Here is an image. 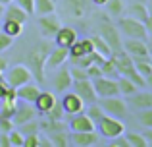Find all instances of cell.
<instances>
[{"label":"cell","instance_id":"ee69618b","mask_svg":"<svg viewBox=\"0 0 152 147\" xmlns=\"http://www.w3.org/2000/svg\"><path fill=\"white\" fill-rule=\"evenodd\" d=\"M12 130H14V122H12V118H0V132L10 134Z\"/></svg>","mask_w":152,"mask_h":147},{"label":"cell","instance_id":"91938a15","mask_svg":"<svg viewBox=\"0 0 152 147\" xmlns=\"http://www.w3.org/2000/svg\"><path fill=\"white\" fill-rule=\"evenodd\" d=\"M150 64H152V56H150Z\"/></svg>","mask_w":152,"mask_h":147},{"label":"cell","instance_id":"7dc6e473","mask_svg":"<svg viewBox=\"0 0 152 147\" xmlns=\"http://www.w3.org/2000/svg\"><path fill=\"white\" fill-rule=\"evenodd\" d=\"M81 43H83V47H85V52H93V41H91V37L89 39H81Z\"/></svg>","mask_w":152,"mask_h":147},{"label":"cell","instance_id":"4dcf8cb0","mask_svg":"<svg viewBox=\"0 0 152 147\" xmlns=\"http://www.w3.org/2000/svg\"><path fill=\"white\" fill-rule=\"evenodd\" d=\"M100 70H102V75H108V78H118V70H115V62H114V56H108L104 58V62L100 64Z\"/></svg>","mask_w":152,"mask_h":147},{"label":"cell","instance_id":"1f68e13d","mask_svg":"<svg viewBox=\"0 0 152 147\" xmlns=\"http://www.w3.org/2000/svg\"><path fill=\"white\" fill-rule=\"evenodd\" d=\"M45 116H46V118H50V120H64V116H66V110H64L62 103L56 101L54 105H52L50 109L45 112Z\"/></svg>","mask_w":152,"mask_h":147},{"label":"cell","instance_id":"5bb4252c","mask_svg":"<svg viewBox=\"0 0 152 147\" xmlns=\"http://www.w3.org/2000/svg\"><path fill=\"white\" fill-rule=\"evenodd\" d=\"M67 128H69V132H91V130L96 128V124L85 112H77V114H71V120L67 122Z\"/></svg>","mask_w":152,"mask_h":147},{"label":"cell","instance_id":"d6986e66","mask_svg":"<svg viewBox=\"0 0 152 147\" xmlns=\"http://www.w3.org/2000/svg\"><path fill=\"white\" fill-rule=\"evenodd\" d=\"M129 105L133 109H152V93L145 89H137L133 95H129Z\"/></svg>","mask_w":152,"mask_h":147},{"label":"cell","instance_id":"681fc988","mask_svg":"<svg viewBox=\"0 0 152 147\" xmlns=\"http://www.w3.org/2000/svg\"><path fill=\"white\" fill-rule=\"evenodd\" d=\"M8 87H10V85L6 83V79H2V78H0V99L4 97V93L8 91Z\"/></svg>","mask_w":152,"mask_h":147},{"label":"cell","instance_id":"30bf717a","mask_svg":"<svg viewBox=\"0 0 152 147\" xmlns=\"http://www.w3.org/2000/svg\"><path fill=\"white\" fill-rule=\"evenodd\" d=\"M73 91L83 99L85 103H94L98 101V95L94 91V85H93V79L91 78H85V79H73Z\"/></svg>","mask_w":152,"mask_h":147},{"label":"cell","instance_id":"d590c367","mask_svg":"<svg viewBox=\"0 0 152 147\" xmlns=\"http://www.w3.org/2000/svg\"><path fill=\"white\" fill-rule=\"evenodd\" d=\"M19 132H21L23 136H27V134H39L41 128H39V122H35V118H33V120H29V122L19 126Z\"/></svg>","mask_w":152,"mask_h":147},{"label":"cell","instance_id":"44dd1931","mask_svg":"<svg viewBox=\"0 0 152 147\" xmlns=\"http://www.w3.org/2000/svg\"><path fill=\"white\" fill-rule=\"evenodd\" d=\"M4 19H12V21H18V23H25L27 18H29V14H27L25 10H21V8L18 6L15 2H10L4 6Z\"/></svg>","mask_w":152,"mask_h":147},{"label":"cell","instance_id":"db71d44e","mask_svg":"<svg viewBox=\"0 0 152 147\" xmlns=\"http://www.w3.org/2000/svg\"><path fill=\"white\" fill-rule=\"evenodd\" d=\"M91 2H93L94 6H104V4H106V0H91Z\"/></svg>","mask_w":152,"mask_h":147},{"label":"cell","instance_id":"7402d4cb","mask_svg":"<svg viewBox=\"0 0 152 147\" xmlns=\"http://www.w3.org/2000/svg\"><path fill=\"white\" fill-rule=\"evenodd\" d=\"M56 103V97H54V93H50V91H41L39 93V97L35 99V109H37V112H41V114H45L46 110L50 109L52 105Z\"/></svg>","mask_w":152,"mask_h":147},{"label":"cell","instance_id":"4fadbf2b","mask_svg":"<svg viewBox=\"0 0 152 147\" xmlns=\"http://www.w3.org/2000/svg\"><path fill=\"white\" fill-rule=\"evenodd\" d=\"M67 56H69V50H67V49H64V47H56V49L48 50V54H46L45 68H48V70H58L60 66L66 64Z\"/></svg>","mask_w":152,"mask_h":147},{"label":"cell","instance_id":"f6af8a7d","mask_svg":"<svg viewBox=\"0 0 152 147\" xmlns=\"http://www.w3.org/2000/svg\"><path fill=\"white\" fill-rule=\"evenodd\" d=\"M87 75H89L91 79H94V78H98V75H102L100 66H98V64H91L89 68H87Z\"/></svg>","mask_w":152,"mask_h":147},{"label":"cell","instance_id":"ab89813d","mask_svg":"<svg viewBox=\"0 0 152 147\" xmlns=\"http://www.w3.org/2000/svg\"><path fill=\"white\" fill-rule=\"evenodd\" d=\"M15 4H18L21 10H25L29 16H33L35 14V0H14Z\"/></svg>","mask_w":152,"mask_h":147},{"label":"cell","instance_id":"2e32d148","mask_svg":"<svg viewBox=\"0 0 152 147\" xmlns=\"http://www.w3.org/2000/svg\"><path fill=\"white\" fill-rule=\"evenodd\" d=\"M71 83H73V78H71L69 70L60 66L58 72L54 74V79H52V87H54V91H56V93H66V91L71 89Z\"/></svg>","mask_w":152,"mask_h":147},{"label":"cell","instance_id":"5b68a950","mask_svg":"<svg viewBox=\"0 0 152 147\" xmlns=\"http://www.w3.org/2000/svg\"><path fill=\"white\" fill-rule=\"evenodd\" d=\"M98 105L104 109V112L110 114V116H115V118H123L127 116L129 109H127V103L123 99H119V95H114V97H100L98 99Z\"/></svg>","mask_w":152,"mask_h":147},{"label":"cell","instance_id":"ffe728a7","mask_svg":"<svg viewBox=\"0 0 152 147\" xmlns=\"http://www.w3.org/2000/svg\"><path fill=\"white\" fill-rule=\"evenodd\" d=\"M15 91H18V99H19V101H25V103H35V99L39 97V93H41L42 89H41L39 85H35V83L27 81V83H23V85L15 87Z\"/></svg>","mask_w":152,"mask_h":147},{"label":"cell","instance_id":"680465c9","mask_svg":"<svg viewBox=\"0 0 152 147\" xmlns=\"http://www.w3.org/2000/svg\"><path fill=\"white\" fill-rule=\"evenodd\" d=\"M133 2H141V4H146V0H133Z\"/></svg>","mask_w":152,"mask_h":147},{"label":"cell","instance_id":"c3c4849f","mask_svg":"<svg viewBox=\"0 0 152 147\" xmlns=\"http://www.w3.org/2000/svg\"><path fill=\"white\" fill-rule=\"evenodd\" d=\"M145 27H146V33L152 35V14H148V18L145 19Z\"/></svg>","mask_w":152,"mask_h":147},{"label":"cell","instance_id":"7a4b0ae2","mask_svg":"<svg viewBox=\"0 0 152 147\" xmlns=\"http://www.w3.org/2000/svg\"><path fill=\"white\" fill-rule=\"evenodd\" d=\"M98 35H100L104 41L108 43V47H110L112 54H119V52H123V41H121V37H119V29H118V25L110 23L108 19H104V21L98 23Z\"/></svg>","mask_w":152,"mask_h":147},{"label":"cell","instance_id":"e575fe53","mask_svg":"<svg viewBox=\"0 0 152 147\" xmlns=\"http://www.w3.org/2000/svg\"><path fill=\"white\" fill-rule=\"evenodd\" d=\"M0 101H2L4 105H8V106L18 105V91H15V87H8V91L4 93V97L0 99Z\"/></svg>","mask_w":152,"mask_h":147},{"label":"cell","instance_id":"f546056e","mask_svg":"<svg viewBox=\"0 0 152 147\" xmlns=\"http://www.w3.org/2000/svg\"><path fill=\"white\" fill-rule=\"evenodd\" d=\"M104 6L108 8L110 16H114V18H119V16H123V12H125V4H123V0H106Z\"/></svg>","mask_w":152,"mask_h":147},{"label":"cell","instance_id":"836d02e7","mask_svg":"<svg viewBox=\"0 0 152 147\" xmlns=\"http://www.w3.org/2000/svg\"><path fill=\"white\" fill-rule=\"evenodd\" d=\"M139 124L142 128H152V109H141L139 110Z\"/></svg>","mask_w":152,"mask_h":147},{"label":"cell","instance_id":"f1b7e54d","mask_svg":"<svg viewBox=\"0 0 152 147\" xmlns=\"http://www.w3.org/2000/svg\"><path fill=\"white\" fill-rule=\"evenodd\" d=\"M83 112H85L87 116H89L91 120L94 122V124H96V122L100 120V118L104 116V114H106V112H104V109H102L100 105H98L96 101H94V103H89V109H85V110H83Z\"/></svg>","mask_w":152,"mask_h":147},{"label":"cell","instance_id":"e0dca14e","mask_svg":"<svg viewBox=\"0 0 152 147\" xmlns=\"http://www.w3.org/2000/svg\"><path fill=\"white\" fill-rule=\"evenodd\" d=\"M56 41V47H64V49H69L75 41H77V31L69 25H60V29L56 31V35L52 37Z\"/></svg>","mask_w":152,"mask_h":147},{"label":"cell","instance_id":"8992f818","mask_svg":"<svg viewBox=\"0 0 152 147\" xmlns=\"http://www.w3.org/2000/svg\"><path fill=\"white\" fill-rule=\"evenodd\" d=\"M123 52H127L133 62H139V60H150V54H148V49H146V41L145 39H129L123 41Z\"/></svg>","mask_w":152,"mask_h":147},{"label":"cell","instance_id":"f35d334b","mask_svg":"<svg viewBox=\"0 0 152 147\" xmlns=\"http://www.w3.org/2000/svg\"><path fill=\"white\" fill-rule=\"evenodd\" d=\"M23 147H41V136L39 134H27Z\"/></svg>","mask_w":152,"mask_h":147},{"label":"cell","instance_id":"11a10c76","mask_svg":"<svg viewBox=\"0 0 152 147\" xmlns=\"http://www.w3.org/2000/svg\"><path fill=\"white\" fill-rule=\"evenodd\" d=\"M146 8H148V12L152 14V0H146Z\"/></svg>","mask_w":152,"mask_h":147},{"label":"cell","instance_id":"9f6ffc18","mask_svg":"<svg viewBox=\"0 0 152 147\" xmlns=\"http://www.w3.org/2000/svg\"><path fill=\"white\" fill-rule=\"evenodd\" d=\"M10 2H14V0H0V4H4V6H6V4H10Z\"/></svg>","mask_w":152,"mask_h":147},{"label":"cell","instance_id":"9c48e42d","mask_svg":"<svg viewBox=\"0 0 152 147\" xmlns=\"http://www.w3.org/2000/svg\"><path fill=\"white\" fill-rule=\"evenodd\" d=\"M31 79H33V74H31V70L27 68V66H23V64L12 66V68L8 70V75H6V83L10 87H19V85H23V83L31 81Z\"/></svg>","mask_w":152,"mask_h":147},{"label":"cell","instance_id":"cb8c5ba5","mask_svg":"<svg viewBox=\"0 0 152 147\" xmlns=\"http://www.w3.org/2000/svg\"><path fill=\"white\" fill-rule=\"evenodd\" d=\"M6 35H10L12 39H18L19 35L23 33V23H18V21H12V19H4V25L0 27Z\"/></svg>","mask_w":152,"mask_h":147},{"label":"cell","instance_id":"6f0895ef","mask_svg":"<svg viewBox=\"0 0 152 147\" xmlns=\"http://www.w3.org/2000/svg\"><path fill=\"white\" fill-rule=\"evenodd\" d=\"M4 16V4H0V18Z\"/></svg>","mask_w":152,"mask_h":147},{"label":"cell","instance_id":"8d00e7d4","mask_svg":"<svg viewBox=\"0 0 152 147\" xmlns=\"http://www.w3.org/2000/svg\"><path fill=\"white\" fill-rule=\"evenodd\" d=\"M10 143H12V147H23V141H25V136H23L19 130H12L10 134Z\"/></svg>","mask_w":152,"mask_h":147},{"label":"cell","instance_id":"ba28073f","mask_svg":"<svg viewBox=\"0 0 152 147\" xmlns=\"http://www.w3.org/2000/svg\"><path fill=\"white\" fill-rule=\"evenodd\" d=\"M94 91H96L98 99L100 97H114L119 95V87H118V79L115 78H108V75H98L93 79Z\"/></svg>","mask_w":152,"mask_h":147},{"label":"cell","instance_id":"8fae6325","mask_svg":"<svg viewBox=\"0 0 152 147\" xmlns=\"http://www.w3.org/2000/svg\"><path fill=\"white\" fill-rule=\"evenodd\" d=\"M39 29H41L42 37L50 39L56 35V31L60 29V25H62V21H60V18L54 14V12H50V14H45V16H39V21H37Z\"/></svg>","mask_w":152,"mask_h":147},{"label":"cell","instance_id":"d4e9b609","mask_svg":"<svg viewBox=\"0 0 152 147\" xmlns=\"http://www.w3.org/2000/svg\"><path fill=\"white\" fill-rule=\"evenodd\" d=\"M48 140H50V145L54 147H67L69 145V134L66 130H58V132L48 134Z\"/></svg>","mask_w":152,"mask_h":147},{"label":"cell","instance_id":"603a6c76","mask_svg":"<svg viewBox=\"0 0 152 147\" xmlns=\"http://www.w3.org/2000/svg\"><path fill=\"white\" fill-rule=\"evenodd\" d=\"M127 12H129L131 18L139 19V21H142V23H145V19L148 18V14H150L146 4H141V2H131V6L127 8Z\"/></svg>","mask_w":152,"mask_h":147},{"label":"cell","instance_id":"7c38bea8","mask_svg":"<svg viewBox=\"0 0 152 147\" xmlns=\"http://www.w3.org/2000/svg\"><path fill=\"white\" fill-rule=\"evenodd\" d=\"M35 116H37V109L33 106V103H25L23 101L21 105H15L12 122H14V126H21V124H25V122L33 120Z\"/></svg>","mask_w":152,"mask_h":147},{"label":"cell","instance_id":"bcb514c9","mask_svg":"<svg viewBox=\"0 0 152 147\" xmlns=\"http://www.w3.org/2000/svg\"><path fill=\"white\" fill-rule=\"evenodd\" d=\"M0 147H12L10 136H8V134H4V132H0Z\"/></svg>","mask_w":152,"mask_h":147},{"label":"cell","instance_id":"52a82bcc","mask_svg":"<svg viewBox=\"0 0 152 147\" xmlns=\"http://www.w3.org/2000/svg\"><path fill=\"white\" fill-rule=\"evenodd\" d=\"M91 0H64V14L71 19H83L91 12Z\"/></svg>","mask_w":152,"mask_h":147},{"label":"cell","instance_id":"f5cc1de1","mask_svg":"<svg viewBox=\"0 0 152 147\" xmlns=\"http://www.w3.org/2000/svg\"><path fill=\"white\" fill-rule=\"evenodd\" d=\"M145 79H146V87H150V89H152V72L148 75H145Z\"/></svg>","mask_w":152,"mask_h":147},{"label":"cell","instance_id":"4316f807","mask_svg":"<svg viewBox=\"0 0 152 147\" xmlns=\"http://www.w3.org/2000/svg\"><path fill=\"white\" fill-rule=\"evenodd\" d=\"M119 78V75H118ZM118 87H119V95H125V97H129V95H133L135 91L139 89L137 85H135L133 81H131L129 78H125V75H121V78L118 79Z\"/></svg>","mask_w":152,"mask_h":147},{"label":"cell","instance_id":"9a60e30c","mask_svg":"<svg viewBox=\"0 0 152 147\" xmlns=\"http://www.w3.org/2000/svg\"><path fill=\"white\" fill-rule=\"evenodd\" d=\"M98 143V134L94 130L91 132H71L69 134V145L75 147H93Z\"/></svg>","mask_w":152,"mask_h":147},{"label":"cell","instance_id":"d6a6232c","mask_svg":"<svg viewBox=\"0 0 152 147\" xmlns=\"http://www.w3.org/2000/svg\"><path fill=\"white\" fill-rule=\"evenodd\" d=\"M127 141H129V147H148V141L142 134H137V132H129L125 134Z\"/></svg>","mask_w":152,"mask_h":147},{"label":"cell","instance_id":"7bdbcfd3","mask_svg":"<svg viewBox=\"0 0 152 147\" xmlns=\"http://www.w3.org/2000/svg\"><path fill=\"white\" fill-rule=\"evenodd\" d=\"M110 147H129V141H127L125 134H121V136H115V137H112V141H110Z\"/></svg>","mask_w":152,"mask_h":147},{"label":"cell","instance_id":"6125c7cd","mask_svg":"<svg viewBox=\"0 0 152 147\" xmlns=\"http://www.w3.org/2000/svg\"><path fill=\"white\" fill-rule=\"evenodd\" d=\"M0 31H2V29H0Z\"/></svg>","mask_w":152,"mask_h":147},{"label":"cell","instance_id":"277c9868","mask_svg":"<svg viewBox=\"0 0 152 147\" xmlns=\"http://www.w3.org/2000/svg\"><path fill=\"white\" fill-rule=\"evenodd\" d=\"M118 29H119V33L127 35L129 39H145L146 41V37H148L145 23L139 21V19H135V18H131V16L129 18H119Z\"/></svg>","mask_w":152,"mask_h":147},{"label":"cell","instance_id":"484cf974","mask_svg":"<svg viewBox=\"0 0 152 147\" xmlns=\"http://www.w3.org/2000/svg\"><path fill=\"white\" fill-rule=\"evenodd\" d=\"M91 41H93V49H94V52L102 54L104 58L112 56V50H110V47H108V43L104 41V39L100 37V35H93V37H91Z\"/></svg>","mask_w":152,"mask_h":147},{"label":"cell","instance_id":"f907efd6","mask_svg":"<svg viewBox=\"0 0 152 147\" xmlns=\"http://www.w3.org/2000/svg\"><path fill=\"white\" fill-rule=\"evenodd\" d=\"M142 136L146 137V141H148V145H152V128H145V134Z\"/></svg>","mask_w":152,"mask_h":147},{"label":"cell","instance_id":"b9f144b4","mask_svg":"<svg viewBox=\"0 0 152 147\" xmlns=\"http://www.w3.org/2000/svg\"><path fill=\"white\" fill-rule=\"evenodd\" d=\"M69 74H71V78H73V79H85V78H89V75H87V70L85 68H79V66H71Z\"/></svg>","mask_w":152,"mask_h":147},{"label":"cell","instance_id":"ac0fdd59","mask_svg":"<svg viewBox=\"0 0 152 147\" xmlns=\"http://www.w3.org/2000/svg\"><path fill=\"white\" fill-rule=\"evenodd\" d=\"M60 103H62L66 114H69V116H71V114H77V112H83V110H85V101H83L77 93H66Z\"/></svg>","mask_w":152,"mask_h":147},{"label":"cell","instance_id":"83f0119b","mask_svg":"<svg viewBox=\"0 0 152 147\" xmlns=\"http://www.w3.org/2000/svg\"><path fill=\"white\" fill-rule=\"evenodd\" d=\"M50 12H56L54 0H35V14L45 16V14H50Z\"/></svg>","mask_w":152,"mask_h":147},{"label":"cell","instance_id":"60d3db41","mask_svg":"<svg viewBox=\"0 0 152 147\" xmlns=\"http://www.w3.org/2000/svg\"><path fill=\"white\" fill-rule=\"evenodd\" d=\"M10 47H14V39H12L10 35H6L4 31H0V52L8 50Z\"/></svg>","mask_w":152,"mask_h":147},{"label":"cell","instance_id":"3957f363","mask_svg":"<svg viewBox=\"0 0 152 147\" xmlns=\"http://www.w3.org/2000/svg\"><path fill=\"white\" fill-rule=\"evenodd\" d=\"M96 128H98V134L102 137H108V140L125 134V124L121 122V118L110 116V114H104L100 120L96 122Z\"/></svg>","mask_w":152,"mask_h":147},{"label":"cell","instance_id":"6da1fadb","mask_svg":"<svg viewBox=\"0 0 152 147\" xmlns=\"http://www.w3.org/2000/svg\"><path fill=\"white\" fill-rule=\"evenodd\" d=\"M46 47L48 45H37L27 54V68L31 70L33 78L39 83H45V60H46V54H48Z\"/></svg>","mask_w":152,"mask_h":147},{"label":"cell","instance_id":"74e56055","mask_svg":"<svg viewBox=\"0 0 152 147\" xmlns=\"http://www.w3.org/2000/svg\"><path fill=\"white\" fill-rule=\"evenodd\" d=\"M135 68H137V72L145 78V75H148L152 72V64H150V60H139V62H135Z\"/></svg>","mask_w":152,"mask_h":147},{"label":"cell","instance_id":"816d5d0a","mask_svg":"<svg viewBox=\"0 0 152 147\" xmlns=\"http://www.w3.org/2000/svg\"><path fill=\"white\" fill-rule=\"evenodd\" d=\"M146 39H148V41H146V49H148V54L152 56V35H148Z\"/></svg>","mask_w":152,"mask_h":147},{"label":"cell","instance_id":"94428289","mask_svg":"<svg viewBox=\"0 0 152 147\" xmlns=\"http://www.w3.org/2000/svg\"><path fill=\"white\" fill-rule=\"evenodd\" d=\"M54 2H58V0H54Z\"/></svg>","mask_w":152,"mask_h":147}]
</instances>
